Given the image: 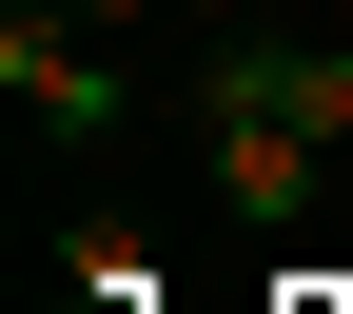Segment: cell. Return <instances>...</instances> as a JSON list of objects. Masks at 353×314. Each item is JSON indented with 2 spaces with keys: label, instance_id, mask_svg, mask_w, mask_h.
<instances>
[{
  "label": "cell",
  "instance_id": "cell-5",
  "mask_svg": "<svg viewBox=\"0 0 353 314\" xmlns=\"http://www.w3.org/2000/svg\"><path fill=\"white\" fill-rule=\"evenodd\" d=\"M176 20H236V0H176Z\"/></svg>",
  "mask_w": 353,
  "mask_h": 314
},
{
  "label": "cell",
  "instance_id": "cell-1",
  "mask_svg": "<svg viewBox=\"0 0 353 314\" xmlns=\"http://www.w3.org/2000/svg\"><path fill=\"white\" fill-rule=\"evenodd\" d=\"M0 79H20L39 138H118V39L79 20V0H20V20H0Z\"/></svg>",
  "mask_w": 353,
  "mask_h": 314
},
{
  "label": "cell",
  "instance_id": "cell-4",
  "mask_svg": "<svg viewBox=\"0 0 353 314\" xmlns=\"http://www.w3.org/2000/svg\"><path fill=\"white\" fill-rule=\"evenodd\" d=\"M334 295H353V275H294V314H334Z\"/></svg>",
  "mask_w": 353,
  "mask_h": 314
},
{
  "label": "cell",
  "instance_id": "cell-2",
  "mask_svg": "<svg viewBox=\"0 0 353 314\" xmlns=\"http://www.w3.org/2000/svg\"><path fill=\"white\" fill-rule=\"evenodd\" d=\"M196 138H216V216H255V236L314 216V138H294L255 79H196Z\"/></svg>",
  "mask_w": 353,
  "mask_h": 314
},
{
  "label": "cell",
  "instance_id": "cell-3",
  "mask_svg": "<svg viewBox=\"0 0 353 314\" xmlns=\"http://www.w3.org/2000/svg\"><path fill=\"white\" fill-rule=\"evenodd\" d=\"M79 20H99V39H118V20H157V0H79Z\"/></svg>",
  "mask_w": 353,
  "mask_h": 314
}]
</instances>
